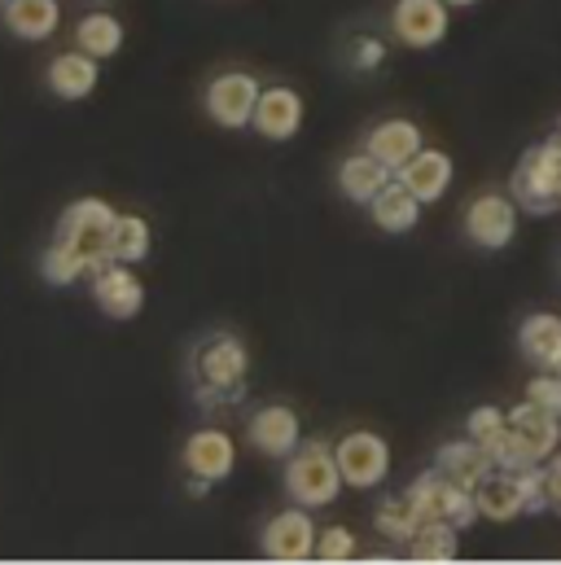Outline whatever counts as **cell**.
Listing matches in <instances>:
<instances>
[{
    "label": "cell",
    "mask_w": 561,
    "mask_h": 565,
    "mask_svg": "<svg viewBox=\"0 0 561 565\" xmlns=\"http://www.w3.org/2000/svg\"><path fill=\"white\" fill-rule=\"evenodd\" d=\"M342 469H338V456L329 443L311 438V443H298L289 456H285V491L294 504L303 509H329L338 495H342Z\"/></svg>",
    "instance_id": "6da1fadb"
},
{
    "label": "cell",
    "mask_w": 561,
    "mask_h": 565,
    "mask_svg": "<svg viewBox=\"0 0 561 565\" xmlns=\"http://www.w3.org/2000/svg\"><path fill=\"white\" fill-rule=\"evenodd\" d=\"M193 377L202 399L211 404H233L246 391L251 377V351L237 333H211L198 351H193Z\"/></svg>",
    "instance_id": "7a4b0ae2"
},
{
    "label": "cell",
    "mask_w": 561,
    "mask_h": 565,
    "mask_svg": "<svg viewBox=\"0 0 561 565\" xmlns=\"http://www.w3.org/2000/svg\"><path fill=\"white\" fill-rule=\"evenodd\" d=\"M115 220H119V211L106 198H80L57 220V242H66L75 255L88 259V277L110 264V228H115Z\"/></svg>",
    "instance_id": "3957f363"
},
{
    "label": "cell",
    "mask_w": 561,
    "mask_h": 565,
    "mask_svg": "<svg viewBox=\"0 0 561 565\" xmlns=\"http://www.w3.org/2000/svg\"><path fill=\"white\" fill-rule=\"evenodd\" d=\"M509 193L527 215H549L561 206V137L527 149L509 175Z\"/></svg>",
    "instance_id": "277c9868"
},
{
    "label": "cell",
    "mask_w": 561,
    "mask_h": 565,
    "mask_svg": "<svg viewBox=\"0 0 561 565\" xmlns=\"http://www.w3.org/2000/svg\"><path fill=\"white\" fill-rule=\"evenodd\" d=\"M334 456H338V469H342V482L351 491H378L391 473V447L382 434L373 429H351L334 443Z\"/></svg>",
    "instance_id": "5b68a950"
},
{
    "label": "cell",
    "mask_w": 561,
    "mask_h": 565,
    "mask_svg": "<svg viewBox=\"0 0 561 565\" xmlns=\"http://www.w3.org/2000/svg\"><path fill=\"white\" fill-rule=\"evenodd\" d=\"M413 504H417L421 522H447V526H469L478 518V504H474V491L469 487H456L452 478H443L438 469L421 473L417 482L404 491Z\"/></svg>",
    "instance_id": "8992f818"
},
{
    "label": "cell",
    "mask_w": 561,
    "mask_h": 565,
    "mask_svg": "<svg viewBox=\"0 0 561 565\" xmlns=\"http://www.w3.org/2000/svg\"><path fill=\"white\" fill-rule=\"evenodd\" d=\"M260 553L280 565L311 562L316 557V518H311V509L294 504V509L273 513L264 535H260Z\"/></svg>",
    "instance_id": "52a82bcc"
},
{
    "label": "cell",
    "mask_w": 561,
    "mask_h": 565,
    "mask_svg": "<svg viewBox=\"0 0 561 565\" xmlns=\"http://www.w3.org/2000/svg\"><path fill=\"white\" fill-rule=\"evenodd\" d=\"M260 93H264V84L251 71H224V75H215L207 84V115H211V124H220L229 132L251 128Z\"/></svg>",
    "instance_id": "ba28073f"
},
{
    "label": "cell",
    "mask_w": 561,
    "mask_h": 565,
    "mask_svg": "<svg viewBox=\"0 0 561 565\" xmlns=\"http://www.w3.org/2000/svg\"><path fill=\"white\" fill-rule=\"evenodd\" d=\"M518 215L522 206L514 202V193H478L465 206V237L483 250H505L518 237Z\"/></svg>",
    "instance_id": "9c48e42d"
},
{
    "label": "cell",
    "mask_w": 561,
    "mask_h": 565,
    "mask_svg": "<svg viewBox=\"0 0 561 565\" xmlns=\"http://www.w3.org/2000/svg\"><path fill=\"white\" fill-rule=\"evenodd\" d=\"M452 26V4L447 0H395L391 9V31L404 49H438Z\"/></svg>",
    "instance_id": "30bf717a"
},
{
    "label": "cell",
    "mask_w": 561,
    "mask_h": 565,
    "mask_svg": "<svg viewBox=\"0 0 561 565\" xmlns=\"http://www.w3.org/2000/svg\"><path fill=\"white\" fill-rule=\"evenodd\" d=\"M189 478H202V482H224L233 469H237V443L229 429L220 425H207V429H193L184 438V451H180Z\"/></svg>",
    "instance_id": "8fae6325"
},
{
    "label": "cell",
    "mask_w": 561,
    "mask_h": 565,
    "mask_svg": "<svg viewBox=\"0 0 561 565\" xmlns=\"http://www.w3.org/2000/svg\"><path fill=\"white\" fill-rule=\"evenodd\" d=\"M303 115H307V106H303V97H298L289 84H268V88L260 93V102H255L251 128H255L264 141H294V137L303 132Z\"/></svg>",
    "instance_id": "7c38bea8"
},
{
    "label": "cell",
    "mask_w": 561,
    "mask_h": 565,
    "mask_svg": "<svg viewBox=\"0 0 561 565\" xmlns=\"http://www.w3.org/2000/svg\"><path fill=\"white\" fill-rule=\"evenodd\" d=\"M88 281H93L97 307H102L110 320H133V316H140V307H145V285H140V277L133 273V264L110 259V264L97 268Z\"/></svg>",
    "instance_id": "4fadbf2b"
},
{
    "label": "cell",
    "mask_w": 561,
    "mask_h": 565,
    "mask_svg": "<svg viewBox=\"0 0 561 565\" xmlns=\"http://www.w3.org/2000/svg\"><path fill=\"white\" fill-rule=\"evenodd\" d=\"M452 175H456L452 153H443V149H425V145H421L417 153H413V158H409V162L395 171V180L413 189V198H417L421 206H430V202L447 198Z\"/></svg>",
    "instance_id": "5bb4252c"
},
{
    "label": "cell",
    "mask_w": 561,
    "mask_h": 565,
    "mask_svg": "<svg viewBox=\"0 0 561 565\" xmlns=\"http://www.w3.org/2000/svg\"><path fill=\"white\" fill-rule=\"evenodd\" d=\"M246 438H251L255 451L285 460V456L303 443V422H298V413L285 408V404H264V408H255V417L246 425Z\"/></svg>",
    "instance_id": "9a60e30c"
},
{
    "label": "cell",
    "mask_w": 561,
    "mask_h": 565,
    "mask_svg": "<svg viewBox=\"0 0 561 565\" xmlns=\"http://www.w3.org/2000/svg\"><path fill=\"white\" fill-rule=\"evenodd\" d=\"M509 425H514V434H518V443H522V451H527L531 465H544L561 447V417L544 413L531 399H522V404L509 408Z\"/></svg>",
    "instance_id": "2e32d148"
},
{
    "label": "cell",
    "mask_w": 561,
    "mask_h": 565,
    "mask_svg": "<svg viewBox=\"0 0 561 565\" xmlns=\"http://www.w3.org/2000/svg\"><path fill=\"white\" fill-rule=\"evenodd\" d=\"M97 79H102V62H97L93 53H84V49L57 53V57L49 62V88H53V97H62V102H84V97H93Z\"/></svg>",
    "instance_id": "e0dca14e"
},
{
    "label": "cell",
    "mask_w": 561,
    "mask_h": 565,
    "mask_svg": "<svg viewBox=\"0 0 561 565\" xmlns=\"http://www.w3.org/2000/svg\"><path fill=\"white\" fill-rule=\"evenodd\" d=\"M391 180H395V171H391L387 162H378L369 149H360V153H351V158L338 162V189H342V198L356 202V206H369Z\"/></svg>",
    "instance_id": "ac0fdd59"
},
{
    "label": "cell",
    "mask_w": 561,
    "mask_h": 565,
    "mask_svg": "<svg viewBox=\"0 0 561 565\" xmlns=\"http://www.w3.org/2000/svg\"><path fill=\"white\" fill-rule=\"evenodd\" d=\"M474 504H478V518H487V522H514V518H522L527 504H522L518 473L514 469H491L474 487Z\"/></svg>",
    "instance_id": "d6986e66"
},
{
    "label": "cell",
    "mask_w": 561,
    "mask_h": 565,
    "mask_svg": "<svg viewBox=\"0 0 561 565\" xmlns=\"http://www.w3.org/2000/svg\"><path fill=\"white\" fill-rule=\"evenodd\" d=\"M364 149H369L378 162H387L391 171H400V167L421 149V128L413 119H400V115H395V119H382V124L369 128Z\"/></svg>",
    "instance_id": "ffe728a7"
},
{
    "label": "cell",
    "mask_w": 561,
    "mask_h": 565,
    "mask_svg": "<svg viewBox=\"0 0 561 565\" xmlns=\"http://www.w3.org/2000/svg\"><path fill=\"white\" fill-rule=\"evenodd\" d=\"M0 18H4V26H9L18 40L40 44V40H49V35L57 31L62 4H57V0H4V4H0Z\"/></svg>",
    "instance_id": "44dd1931"
},
{
    "label": "cell",
    "mask_w": 561,
    "mask_h": 565,
    "mask_svg": "<svg viewBox=\"0 0 561 565\" xmlns=\"http://www.w3.org/2000/svg\"><path fill=\"white\" fill-rule=\"evenodd\" d=\"M434 469H438L443 478H452L456 487H469V491H474V487H478L496 465H491V456H487V451L465 434V438H456V443H443V447H438V465H434Z\"/></svg>",
    "instance_id": "7402d4cb"
},
{
    "label": "cell",
    "mask_w": 561,
    "mask_h": 565,
    "mask_svg": "<svg viewBox=\"0 0 561 565\" xmlns=\"http://www.w3.org/2000/svg\"><path fill=\"white\" fill-rule=\"evenodd\" d=\"M369 220H373L382 233H391V237L413 233V228H417V220H421V202L413 198V189H409V184L391 180V184L369 202Z\"/></svg>",
    "instance_id": "603a6c76"
},
{
    "label": "cell",
    "mask_w": 561,
    "mask_h": 565,
    "mask_svg": "<svg viewBox=\"0 0 561 565\" xmlns=\"http://www.w3.org/2000/svg\"><path fill=\"white\" fill-rule=\"evenodd\" d=\"M75 49L93 53L97 62L115 57V53L124 49V22H119L115 13H106V9H97V13H84V18L75 22Z\"/></svg>",
    "instance_id": "cb8c5ba5"
},
{
    "label": "cell",
    "mask_w": 561,
    "mask_h": 565,
    "mask_svg": "<svg viewBox=\"0 0 561 565\" xmlns=\"http://www.w3.org/2000/svg\"><path fill=\"white\" fill-rule=\"evenodd\" d=\"M518 347H522V355H527L536 369H549L553 355L561 351V316H553V311L527 316L522 329H518Z\"/></svg>",
    "instance_id": "d4e9b609"
},
{
    "label": "cell",
    "mask_w": 561,
    "mask_h": 565,
    "mask_svg": "<svg viewBox=\"0 0 561 565\" xmlns=\"http://www.w3.org/2000/svg\"><path fill=\"white\" fill-rule=\"evenodd\" d=\"M461 553V531L447 526V522H425L417 535L409 540V557L425 565H443V562H456Z\"/></svg>",
    "instance_id": "484cf974"
},
{
    "label": "cell",
    "mask_w": 561,
    "mask_h": 565,
    "mask_svg": "<svg viewBox=\"0 0 561 565\" xmlns=\"http://www.w3.org/2000/svg\"><path fill=\"white\" fill-rule=\"evenodd\" d=\"M149 246H154V233L140 215H119L115 228H110V259L119 264H145L149 259Z\"/></svg>",
    "instance_id": "4316f807"
},
{
    "label": "cell",
    "mask_w": 561,
    "mask_h": 565,
    "mask_svg": "<svg viewBox=\"0 0 561 565\" xmlns=\"http://www.w3.org/2000/svg\"><path fill=\"white\" fill-rule=\"evenodd\" d=\"M373 522H378V535H382V540H391V544H409L421 526H425V522H421V513H417V504H413L409 495L387 500V504L378 509V518H373Z\"/></svg>",
    "instance_id": "83f0119b"
},
{
    "label": "cell",
    "mask_w": 561,
    "mask_h": 565,
    "mask_svg": "<svg viewBox=\"0 0 561 565\" xmlns=\"http://www.w3.org/2000/svg\"><path fill=\"white\" fill-rule=\"evenodd\" d=\"M40 273H44V281L49 285H75L88 277V259L84 255H75L66 242H57L53 237V246L44 250V259H40Z\"/></svg>",
    "instance_id": "f1b7e54d"
},
{
    "label": "cell",
    "mask_w": 561,
    "mask_h": 565,
    "mask_svg": "<svg viewBox=\"0 0 561 565\" xmlns=\"http://www.w3.org/2000/svg\"><path fill=\"white\" fill-rule=\"evenodd\" d=\"M509 429V408H496V404H478L474 413H469V422H465V434L487 451L500 434Z\"/></svg>",
    "instance_id": "f546056e"
},
{
    "label": "cell",
    "mask_w": 561,
    "mask_h": 565,
    "mask_svg": "<svg viewBox=\"0 0 561 565\" xmlns=\"http://www.w3.org/2000/svg\"><path fill=\"white\" fill-rule=\"evenodd\" d=\"M356 553H360V544H356V535L347 526H325L316 535V562L338 565V562H351Z\"/></svg>",
    "instance_id": "4dcf8cb0"
},
{
    "label": "cell",
    "mask_w": 561,
    "mask_h": 565,
    "mask_svg": "<svg viewBox=\"0 0 561 565\" xmlns=\"http://www.w3.org/2000/svg\"><path fill=\"white\" fill-rule=\"evenodd\" d=\"M527 399H531V404H540L544 413L561 417V373H549V369H540V373L527 382Z\"/></svg>",
    "instance_id": "1f68e13d"
},
{
    "label": "cell",
    "mask_w": 561,
    "mask_h": 565,
    "mask_svg": "<svg viewBox=\"0 0 561 565\" xmlns=\"http://www.w3.org/2000/svg\"><path fill=\"white\" fill-rule=\"evenodd\" d=\"M382 57H387V44H382V40H373V35L356 40V49H351L356 71H378V66H382Z\"/></svg>",
    "instance_id": "d6a6232c"
},
{
    "label": "cell",
    "mask_w": 561,
    "mask_h": 565,
    "mask_svg": "<svg viewBox=\"0 0 561 565\" xmlns=\"http://www.w3.org/2000/svg\"><path fill=\"white\" fill-rule=\"evenodd\" d=\"M544 478H549V509L561 513V447L544 460Z\"/></svg>",
    "instance_id": "836d02e7"
},
{
    "label": "cell",
    "mask_w": 561,
    "mask_h": 565,
    "mask_svg": "<svg viewBox=\"0 0 561 565\" xmlns=\"http://www.w3.org/2000/svg\"><path fill=\"white\" fill-rule=\"evenodd\" d=\"M452 9H469V4H478V0H447Z\"/></svg>",
    "instance_id": "e575fe53"
},
{
    "label": "cell",
    "mask_w": 561,
    "mask_h": 565,
    "mask_svg": "<svg viewBox=\"0 0 561 565\" xmlns=\"http://www.w3.org/2000/svg\"><path fill=\"white\" fill-rule=\"evenodd\" d=\"M549 373H561V351L553 355V364H549Z\"/></svg>",
    "instance_id": "d590c367"
},
{
    "label": "cell",
    "mask_w": 561,
    "mask_h": 565,
    "mask_svg": "<svg viewBox=\"0 0 561 565\" xmlns=\"http://www.w3.org/2000/svg\"><path fill=\"white\" fill-rule=\"evenodd\" d=\"M0 4H4V0H0Z\"/></svg>",
    "instance_id": "8d00e7d4"
},
{
    "label": "cell",
    "mask_w": 561,
    "mask_h": 565,
    "mask_svg": "<svg viewBox=\"0 0 561 565\" xmlns=\"http://www.w3.org/2000/svg\"><path fill=\"white\" fill-rule=\"evenodd\" d=\"M558 137H561V132H558Z\"/></svg>",
    "instance_id": "74e56055"
}]
</instances>
